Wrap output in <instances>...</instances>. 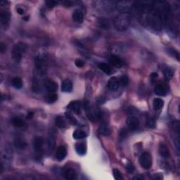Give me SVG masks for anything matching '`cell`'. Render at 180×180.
<instances>
[{"label":"cell","mask_w":180,"mask_h":180,"mask_svg":"<svg viewBox=\"0 0 180 180\" xmlns=\"http://www.w3.org/2000/svg\"><path fill=\"white\" fill-rule=\"evenodd\" d=\"M114 25L119 30H126L129 25V19L127 14H122L116 17L114 20Z\"/></svg>","instance_id":"cell-1"},{"label":"cell","mask_w":180,"mask_h":180,"mask_svg":"<svg viewBox=\"0 0 180 180\" xmlns=\"http://www.w3.org/2000/svg\"><path fill=\"white\" fill-rule=\"evenodd\" d=\"M26 48L27 46L26 44L21 43V42L15 44L12 51V57L15 61L18 62L21 61L23 53L26 51Z\"/></svg>","instance_id":"cell-2"},{"label":"cell","mask_w":180,"mask_h":180,"mask_svg":"<svg viewBox=\"0 0 180 180\" xmlns=\"http://www.w3.org/2000/svg\"><path fill=\"white\" fill-rule=\"evenodd\" d=\"M140 165L144 169H149L152 165V158L147 152H144L141 155L139 159Z\"/></svg>","instance_id":"cell-3"},{"label":"cell","mask_w":180,"mask_h":180,"mask_svg":"<svg viewBox=\"0 0 180 180\" xmlns=\"http://www.w3.org/2000/svg\"><path fill=\"white\" fill-rule=\"evenodd\" d=\"M1 158H2V162H1V164L6 163V165L9 164L12 160L13 158V150L9 146H5L4 148L2 155H1Z\"/></svg>","instance_id":"cell-4"},{"label":"cell","mask_w":180,"mask_h":180,"mask_svg":"<svg viewBox=\"0 0 180 180\" xmlns=\"http://www.w3.org/2000/svg\"><path fill=\"white\" fill-rule=\"evenodd\" d=\"M127 127L131 131H134L138 129L139 126V121L136 116L131 115L127 118L126 120Z\"/></svg>","instance_id":"cell-5"},{"label":"cell","mask_w":180,"mask_h":180,"mask_svg":"<svg viewBox=\"0 0 180 180\" xmlns=\"http://www.w3.org/2000/svg\"><path fill=\"white\" fill-rule=\"evenodd\" d=\"M35 65L37 68L40 72L43 73L45 71V69L46 68V60L45 58L42 57L41 56H39L38 57L36 58L35 60Z\"/></svg>","instance_id":"cell-6"},{"label":"cell","mask_w":180,"mask_h":180,"mask_svg":"<svg viewBox=\"0 0 180 180\" xmlns=\"http://www.w3.org/2000/svg\"><path fill=\"white\" fill-rule=\"evenodd\" d=\"M43 144L44 140L41 137H35V138L33 139L32 146H33V148L36 151L37 154H40V153L42 152Z\"/></svg>","instance_id":"cell-7"},{"label":"cell","mask_w":180,"mask_h":180,"mask_svg":"<svg viewBox=\"0 0 180 180\" xmlns=\"http://www.w3.org/2000/svg\"><path fill=\"white\" fill-rule=\"evenodd\" d=\"M44 86L49 93H54L58 90L57 83L51 80H46L44 82Z\"/></svg>","instance_id":"cell-8"},{"label":"cell","mask_w":180,"mask_h":180,"mask_svg":"<svg viewBox=\"0 0 180 180\" xmlns=\"http://www.w3.org/2000/svg\"><path fill=\"white\" fill-rule=\"evenodd\" d=\"M120 86V85L119 79H118L117 77H113L108 80V87L110 90L116 91L119 88Z\"/></svg>","instance_id":"cell-9"},{"label":"cell","mask_w":180,"mask_h":180,"mask_svg":"<svg viewBox=\"0 0 180 180\" xmlns=\"http://www.w3.org/2000/svg\"><path fill=\"white\" fill-rule=\"evenodd\" d=\"M67 155V151L65 146H61L58 148L57 151V154H56V158L59 161H62L64 160Z\"/></svg>","instance_id":"cell-10"},{"label":"cell","mask_w":180,"mask_h":180,"mask_svg":"<svg viewBox=\"0 0 180 180\" xmlns=\"http://www.w3.org/2000/svg\"><path fill=\"white\" fill-rule=\"evenodd\" d=\"M67 108L71 110V111H72L74 112V113L77 114V115L80 114L81 112V104L80 102L77 101L71 102V103L68 104V106H67Z\"/></svg>","instance_id":"cell-11"},{"label":"cell","mask_w":180,"mask_h":180,"mask_svg":"<svg viewBox=\"0 0 180 180\" xmlns=\"http://www.w3.org/2000/svg\"><path fill=\"white\" fill-rule=\"evenodd\" d=\"M109 61L113 66L115 68H118L123 66V60H122L119 57H118V56H115V55L111 56L109 59Z\"/></svg>","instance_id":"cell-12"},{"label":"cell","mask_w":180,"mask_h":180,"mask_svg":"<svg viewBox=\"0 0 180 180\" xmlns=\"http://www.w3.org/2000/svg\"><path fill=\"white\" fill-rule=\"evenodd\" d=\"M73 89L72 82L68 79L63 80L61 84V91L63 92H71Z\"/></svg>","instance_id":"cell-13"},{"label":"cell","mask_w":180,"mask_h":180,"mask_svg":"<svg viewBox=\"0 0 180 180\" xmlns=\"http://www.w3.org/2000/svg\"><path fill=\"white\" fill-rule=\"evenodd\" d=\"M64 177L66 179L73 180L77 179V173L73 168H68L64 172Z\"/></svg>","instance_id":"cell-14"},{"label":"cell","mask_w":180,"mask_h":180,"mask_svg":"<svg viewBox=\"0 0 180 180\" xmlns=\"http://www.w3.org/2000/svg\"><path fill=\"white\" fill-rule=\"evenodd\" d=\"M159 153L160 156L164 158H168L170 157V151L165 144H160L159 146Z\"/></svg>","instance_id":"cell-15"},{"label":"cell","mask_w":180,"mask_h":180,"mask_svg":"<svg viewBox=\"0 0 180 180\" xmlns=\"http://www.w3.org/2000/svg\"><path fill=\"white\" fill-rule=\"evenodd\" d=\"M154 92L158 96H165L167 94V90L162 84H157L154 88Z\"/></svg>","instance_id":"cell-16"},{"label":"cell","mask_w":180,"mask_h":180,"mask_svg":"<svg viewBox=\"0 0 180 180\" xmlns=\"http://www.w3.org/2000/svg\"><path fill=\"white\" fill-rule=\"evenodd\" d=\"M98 132L100 134L104 135V136H108L111 134V129L106 124H102L98 128Z\"/></svg>","instance_id":"cell-17"},{"label":"cell","mask_w":180,"mask_h":180,"mask_svg":"<svg viewBox=\"0 0 180 180\" xmlns=\"http://www.w3.org/2000/svg\"><path fill=\"white\" fill-rule=\"evenodd\" d=\"M75 151L77 154L80 155V156H84L87 152V147L84 143H80L75 146Z\"/></svg>","instance_id":"cell-18"},{"label":"cell","mask_w":180,"mask_h":180,"mask_svg":"<svg viewBox=\"0 0 180 180\" xmlns=\"http://www.w3.org/2000/svg\"><path fill=\"white\" fill-rule=\"evenodd\" d=\"M48 148H49V151H52L54 148H55V145H56V137L53 133H51L49 134V138H48Z\"/></svg>","instance_id":"cell-19"},{"label":"cell","mask_w":180,"mask_h":180,"mask_svg":"<svg viewBox=\"0 0 180 180\" xmlns=\"http://www.w3.org/2000/svg\"><path fill=\"white\" fill-rule=\"evenodd\" d=\"M14 146H15V148H18V149L22 150L24 149L27 146V144L26 142V141L23 140V139L21 138H17L15 139L14 141Z\"/></svg>","instance_id":"cell-20"},{"label":"cell","mask_w":180,"mask_h":180,"mask_svg":"<svg viewBox=\"0 0 180 180\" xmlns=\"http://www.w3.org/2000/svg\"><path fill=\"white\" fill-rule=\"evenodd\" d=\"M73 137L75 139H77V140H80V139H82L86 138L87 137V133L85 132L84 131L82 130H75L73 134Z\"/></svg>","instance_id":"cell-21"},{"label":"cell","mask_w":180,"mask_h":180,"mask_svg":"<svg viewBox=\"0 0 180 180\" xmlns=\"http://www.w3.org/2000/svg\"><path fill=\"white\" fill-rule=\"evenodd\" d=\"M73 19L76 23H82L84 20V15L80 11H75L73 14Z\"/></svg>","instance_id":"cell-22"},{"label":"cell","mask_w":180,"mask_h":180,"mask_svg":"<svg viewBox=\"0 0 180 180\" xmlns=\"http://www.w3.org/2000/svg\"><path fill=\"white\" fill-rule=\"evenodd\" d=\"M98 68H99L101 71H102L104 73H106V75H111L112 73V69L111 66L109 65L106 64V63H101L98 64Z\"/></svg>","instance_id":"cell-23"},{"label":"cell","mask_w":180,"mask_h":180,"mask_svg":"<svg viewBox=\"0 0 180 180\" xmlns=\"http://www.w3.org/2000/svg\"><path fill=\"white\" fill-rule=\"evenodd\" d=\"M163 105H164V101L161 99V98H154V101H153V107H154V110L158 111V110L161 109V108L163 107Z\"/></svg>","instance_id":"cell-24"},{"label":"cell","mask_w":180,"mask_h":180,"mask_svg":"<svg viewBox=\"0 0 180 180\" xmlns=\"http://www.w3.org/2000/svg\"><path fill=\"white\" fill-rule=\"evenodd\" d=\"M162 73H163L164 77H165V78L167 80H170L172 78H173L174 72L169 67L164 68L163 70H162Z\"/></svg>","instance_id":"cell-25"},{"label":"cell","mask_w":180,"mask_h":180,"mask_svg":"<svg viewBox=\"0 0 180 180\" xmlns=\"http://www.w3.org/2000/svg\"><path fill=\"white\" fill-rule=\"evenodd\" d=\"M55 124L59 128L63 129L66 126V123H65V119L62 116H57L55 119Z\"/></svg>","instance_id":"cell-26"},{"label":"cell","mask_w":180,"mask_h":180,"mask_svg":"<svg viewBox=\"0 0 180 180\" xmlns=\"http://www.w3.org/2000/svg\"><path fill=\"white\" fill-rule=\"evenodd\" d=\"M12 85L13 87H15L17 90H19L23 87V82L21 78L18 77H15L14 78H13L12 80Z\"/></svg>","instance_id":"cell-27"},{"label":"cell","mask_w":180,"mask_h":180,"mask_svg":"<svg viewBox=\"0 0 180 180\" xmlns=\"http://www.w3.org/2000/svg\"><path fill=\"white\" fill-rule=\"evenodd\" d=\"M1 26H6L9 21V14L7 12H1L0 14Z\"/></svg>","instance_id":"cell-28"},{"label":"cell","mask_w":180,"mask_h":180,"mask_svg":"<svg viewBox=\"0 0 180 180\" xmlns=\"http://www.w3.org/2000/svg\"><path fill=\"white\" fill-rule=\"evenodd\" d=\"M12 123L15 127H22L25 125V122L19 117L13 118L12 120Z\"/></svg>","instance_id":"cell-29"},{"label":"cell","mask_w":180,"mask_h":180,"mask_svg":"<svg viewBox=\"0 0 180 180\" xmlns=\"http://www.w3.org/2000/svg\"><path fill=\"white\" fill-rule=\"evenodd\" d=\"M57 99L58 96L55 93H49L47 95V97H46V101H47V102H49V103H54V102L57 101Z\"/></svg>","instance_id":"cell-30"},{"label":"cell","mask_w":180,"mask_h":180,"mask_svg":"<svg viewBox=\"0 0 180 180\" xmlns=\"http://www.w3.org/2000/svg\"><path fill=\"white\" fill-rule=\"evenodd\" d=\"M65 117L68 119V120L69 121V123L73 125H75L77 123V120L73 116L68 113H65Z\"/></svg>","instance_id":"cell-31"},{"label":"cell","mask_w":180,"mask_h":180,"mask_svg":"<svg viewBox=\"0 0 180 180\" xmlns=\"http://www.w3.org/2000/svg\"><path fill=\"white\" fill-rule=\"evenodd\" d=\"M119 82H120V85L123 87H125L128 84L129 82V80L128 77H127L126 75H123L119 79Z\"/></svg>","instance_id":"cell-32"},{"label":"cell","mask_w":180,"mask_h":180,"mask_svg":"<svg viewBox=\"0 0 180 180\" xmlns=\"http://www.w3.org/2000/svg\"><path fill=\"white\" fill-rule=\"evenodd\" d=\"M32 89L35 92H40L41 88H40V85L39 81L36 78L33 79V82H32Z\"/></svg>","instance_id":"cell-33"},{"label":"cell","mask_w":180,"mask_h":180,"mask_svg":"<svg viewBox=\"0 0 180 180\" xmlns=\"http://www.w3.org/2000/svg\"><path fill=\"white\" fill-rule=\"evenodd\" d=\"M113 176H114V178L117 180L123 179V175H122L120 172V170L116 169V168H115V169L113 170Z\"/></svg>","instance_id":"cell-34"},{"label":"cell","mask_w":180,"mask_h":180,"mask_svg":"<svg viewBox=\"0 0 180 180\" xmlns=\"http://www.w3.org/2000/svg\"><path fill=\"white\" fill-rule=\"evenodd\" d=\"M168 53H169L170 54H171L173 57H175L177 60H179V53H178V51H176L175 49H170V48H169V49H168Z\"/></svg>","instance_id":"cell-35"},{"label":"cell","mask_w":180,"mask_h":180,"mask_svg":"<svg viewBox=\"0 0 180 180\" xmlns=\"http://www.w3.org/2000/svg\"><path fill=\"white\" fill-rule=\"evenodd\" d=\"M147 125L151 128H154L156 126V121L154 119V118H148L147 120Z\"/></svg>","instance_id":"cell-36"},{"label":"cell","mask_w":180,"mask_h":180,"mask_svg":"<svg viewBox=\"0 0 180 180\" xmlns=\"http://www.w3.org/2000/svg\"><path fill=\"white\" fill-rule=\"evenodd\" d=\"M58 1H46V7L48 8H50V9H51V8H53L55 7V6H57L58 4Z\"/></svg>","instance_id":"cell-37"},{"label":"cell","mask_w":180,"mask_h":180,"mask_svg":"<svg viewBox=\"0 0 180 180\" xmlns=\"http://www.w3.org/2000/svg\"><path fill=\"white\" fill-rule=\"evenodd\" d=\"M173 128H174V130H175L176 132L178 134H179V121H176L175 122V123H173Z\"/></svg>","instance_id":"cell-38"},{"label":"cell","mask_w":180,"mask_h":180,"mask_svg":"<svg viewBox=\"0 0 180 180\" xmlns=\"http://www.w3.org/2000/svg\"><path fill=\"white\" fill-rule=\"evenodd\" d=\"M126 169H127V172H128L129 173H132L133 172H134V166L132 165V164L131 163V162H128L127 166H126Z\"/></svg>","instance_id":"cell-39"},{"label":"cell","mask_w":180,"mask_h":180,"mask_svg":"<svg viewBox=\"0 0 180 180\" xmlns=\"http://www.w3.org/2000/svg\"><path fill=\"white\" fill-rule=\"evenodd\" d=\"M75 64L77 67L82 68L84 65V62L81 59H77L75 62Z\"/></svg>","instance_id":"cell-40"},{"label":"cell","mask_w":180,"mask_h":180,"mask_svg":"<svg viewBox=\"0 0 180 180\" xmlns=\"http://www.w3.org/2000/svg\"><path fill=\"white\" fill-rule=\"evenodd\" d=\"M158 75L156 73H152L151 74V76H150V78H151V82L152 83L155 82L156 81V80H157Z\"/></svg>","instance_id":"cell-41"},{"label":"cell","mask_w":180,"mask_h":180,"mask_svg":"<svg viewBox=\"0 0 180 180\" xmlns=\"http://www.w3.org/2000/svg\"><path fill=\"white\" fill-rule=\"evenodd\" d=\"M132 179L134 180H142L144 179V177L142 175H135L134 177H132Z\"/></svg>","instance_id":"cell-42"},{"label":"cell","mask_w":180,"mask_h":180,"mask_svg":"<svg viewBox=\"0 0 180 180\" xmlns=\"http://www.w3.org/2000/svg\"><path fill=\"white\" fill-rule=\"evenodd\" d=\"M0 50H1V53H4L6 51V45L4 43H1L0 45Z\"/></svg>","instance_id":"cell-43"},{"label":"cell","mask_w":180,"mask_h":180,"mask_svg":"<svg viewBox=\"0 0 180 180\" xmlns=\"http://www.w3.org/2000/svg\"><path fill=\"white\" fill-rule=\"evenodd\" d=\"M17 13L20 15H23L24 14L25 11L23 9H21V8H18V9H17Z\"/></svg>","instance_id":"cell-44"},{"label":"cell","mask_w":180,"mask_h":180,"mask_svg":"<svg viewBox=\"0 0 180 180\" xmlns=\"http://www.w3.org/2000/svg\"><path fill=\"white\" fill-rule=\"evenodd\" d=\"M33 115H34V113H32V112H29V113H28V115H27V116H26V118L31 119L32 117H33Z\"/></svg>","instance_id":"cell-45"},{"label":"cell","mask_w":180,"mask_h":180,"mask_svg":"<svg viewBox=\"0 0 180 180\" xmlns=\"http://www.w3.org/2000/svg\"><path fill=\"white\" fill-rule=\"evenodd\" d=\"M63 4H64L65 7H71V5H72V1H65L63 2Z\"/></svg>","instance_id":"cell-46"},{"label":"cell","mask_w":180,"mask_h":180,"mask_svg":"<svg viewBox=\"0 0 180 180\" xmlns=\"http://www.w3.org/2000/svg\"><path fill=\"white\" fill-rule=\"evenodd\" d=\"M26 18H24V20H26V21H28V19H29V17L28 16H26Z\"/></svg>","instance_id":"cell-47"}]
</instances>
